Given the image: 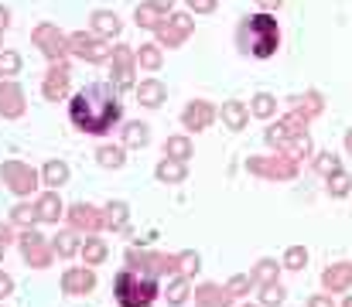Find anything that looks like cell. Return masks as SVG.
<instances>
[{
	"instance_id": "cell-1",
	"label": "cell",
	"mask_w": 352,
	"mask_h": 307,
	"mask_svg": "<svg viewBox=\"0 0 352 307\" xmlns=\"http://www.w3.org/2000/svg\"><path fill=\"white\" fill-rule=\"evenodd\" d=\"M69 120L76 130L93 133V137H107L120 120H123V106H120L117 93L103 82H93L86 89H79L72 102H69Z\"/></svg>"
},
{
	"instance_id": "cell-2",
	"label": "cell",
	"mask_w": 352,
	"mask_h": 307,
	"mask_svg": "<svg viewBox=\"0 0 352 307\" xmlns=\"http://www.w3.org/2000/svg\"><path fill=\"white\" fill-rule=\"evenodd\" d=\"M236 41H239V52L243 55L270 58L280 48V27H277V21L270 14H250V17H243Z\"/></svg>"
},
{
	"instance_id": "cell-3",
	"label": "cell",
	"mask_w": 352,
	"mask_h": 307,
	"mask_svg": "<svg viewBox=\"0 0 352 307\" xmlns=\"http://www.w3.org/2000/svg\"><path fill=\"white\" fill-rule=\"evenodd\" d=\"M113 294H117L120 307H151L161 291H157V280L147 277V273H137V270H120L113 277Z\"/></svg>"
},
{
	"instance_id": "cell-4",
	"label": "cell",
	"mask_w": 352,
	"mask_h": 307,
	"mask_svg": "<svg viewBox=\"0 0 352 307\" xmlns=\"http://www.w3.org/2000/svg\"><path fill=\"white\" fill-rule=\"evenodd\" d=\"M126 266L137 270V273H147V277H178V256H168V253H151V249H140V246H130L126 249Z\"/></svg>"
},
{
	"instance_id": "cell-5",
	"label": "cell",
	"mask_w": 352,
	"mask_h": 307,
	"mask_svg": "<svg viewBox=\"0 0 352 307\" xmlns=\"http://www.w3.org/2000/svg\"><path fill=\"white\" fill-rule=\"evenodd\" d=\"M69 52L79 62H89V65H100V62H110L113 58L110 41L100 38L96 31H76V34H69Z\"/></svg>"
},
{
	"instance_id": "cell-6",
	"label": "cell",
	"mask_w": 352,
	"mask_h": 307,
	"mask_svg": "<svg viewBox=\"0 0 352 307\" xmlns=\"http://www.w3.org/2000/svg\"><path fill=\"white\" fill-rule=\"evenodd\" d=\"M0 181H3L17 198H28V195L38 188L41 174H38L31 164H24V161H3V164H0Z\"/></svg>"
},
{
	"instance_id": "cell-7",
	"label": "cell",
	"mask_w": 352,
	"mask_h": 307,
	"mask_svg": "<svg viewBox=\"0 0 352 307\" xmlns=\"http://www.w3.org/2000/svg\"><path fill=\"white\" fill-rule=\"evenodd\" d=\"M17 242H21V256H24V263H31L34 270L52 266L55 249H52V239H48V236H41L38 229H24V232L17 236Z\"/></svg>"
},
{
	"instance_id": "cell-8",
	"label": "cell",
	"mask_w": 352,
	"mask_h": 307,
	"mask_svg": "<svg viewBox=\"0 0 352 307\" xmlns=\"http://www.w3.org/2000/svg\"><path fill=\"white\" fill-rule=\"evenodd\" d=\"M31 41L41 48V55H45L48 62H65V55H72V52H69V38L58 31V24L41 21V24L31 31Z\"/></svg>"
},
{
	"instance_id": "cell-9",
	"label": "cell",
	"mask_w": 352,
	"mask_h": 307,
	"mask_svg": "<svg viewBox=\"0 0 352 307\" xmlns=\"http://www.w3.org/2000/svg\"><path fill=\"white\" fill-rule=\"evenodd\" d=\"M246 168H250V174H260V178H280V181H287V178L298 174V161L287 157V154H280V157H277V154H274V157H250Z\"/></svg>"
},
{
	"instance_id": "cell-10",
	"label": "cell",
	"mask_w": 352,
	"mask_h": 307,
	"mask_svg": "<svg viewBox=\"0 0 352 307\" xmlns=\"http://www.w3.org/2000/svg\"><path fill=\"white\" fill-rule=\"evenodd\" d=\"M195 31V21L188 17V14H164V21L157 24V45L161 48H178L188 34Z\"/></svg>"
},
{
	"instance_id": "cell-11",
	"label": "cell",
	"mask_w": 352,
	"mask_h": 307,
	"mask_svg": "<svg viewBox=\"0 0 352 307\" xmlns=\"http://www.w3.org/2000/svg\"><path fill=\"white\" fill-rule=\"evenodd\" d=\"M65 218H69L72 229H79V232H86V236L107 229V225H103V208H96V205H89V202H76L72 208H65Z\"/></svg>"
},
{
	"instance_id": "cell-12",
	"label": "cell",
	"mask_w": 352,
	"mask_h": 307,
	"mask_svg": "<svg viewBox=\"0 0 352 307\" xmlns=\"http://www.w3.org/2000/svg\"><path fill=\"white\" fill-rule=\"evenodd\" d=\"M133 72H137V48H130V45L113 48V86L117 89H130L133 86Z\"/></svg>"
},
{
	"instance_id": "cell-13",
	"label": "cell",
	"mask_w": 352,
	"mask_h": 307,
	"mask_svg": "<svg viewBox=\"0 0 352 307\" xmlns=\"http://www.w3.org/2000/svg\"><path fill=\"white\" fill-rule=\"evenodd\" d=\"M69 82H72V72H69V65H65V62H52V69H48V76H45V82H41V93H45V100H48V102L65 100V93H69Z\"/></svg>"
},
{
	"instance_id": "cell-14",
	"label": "cell",
	"mask_w": 352,
	"mask_h": 307,
	"mask_svg": "<svg viewBox=\"0 0 352 307\" xmlns=\"http://www.w3.org/2000/svg\"><path fill=\"white\" fill-rule=\"evenodd\" d=\"M24 109H28L24 89H21L14 79H3V82H0V116H3V120H17V116H24Z\"/></svg>"
},
{
	"instance_id": "cell-15",
	"label": "cell",
	"mask_w": 352,
	"mask_h": 307,
	"mask_svg": "<svg viewBox=\"0 0 352 307\" xmlns=\"http://www.w3.org/2000/svg\"><path fill=\"white\" fill-rule=\"evenodd\" d=\"M62 291L72 294V297L96 291V273H93V266H69V270L62 273Z\"/></svg>"
},
{
	"instance_id": "cell-16",
	"label": "cell",
	"mask_w": 352,
	"mask_h": 307,
	"mask_svg": "<svg viewBox=\"0 0 352 307\" xmlns=\"http://www.w3.org/2000/svg\"><path fill=\"white\" fill-rule=\"evenodd\" d=\"M212 120H216V109H212V102L206 100H195L185 106V113H182V123H185V130H206V126H212Z\"/></svg>"
},
{
	"instance_id": "cell-17",
	"label": "cell",
	"mask_w": 352,
	"mask_h": 307,
	"mask_svg": "<svg viewBox=\"0 0 352 307\" xmlns=\"http://www.w3.org/2000/svg\"><path fill=\"white\" fill-rule=\"evenodd\" d=\"M192 297H195L199 307H230V301H233V294L226 287H219V284H199L192 291Z\"/></svg>"
},
{
	"instance_id": "cell-18",
	"label": "cell",
	"mask_w": 352,
	"mask_h": 307,
	"mask_svg": "<svg viewBox=\"0 0 352 307\" xmlns=\"http://www.w3.org/2000/svg\"><path fill=\"white\" fill-rule=\"evenodd\" d=\"M322 284H325L329 294H342V291H349L352 287V263H336V266H329V270L322 273Z\"/></svg>"
},
{
	"instance_id": "cell-19",
	"label": "cell",
	"mask_w": 352,
	"mask_h": 307,
	"mask_svg": "<svg viewBox=\"0 0 352 307\" xmlns=\"http://www.w3.org/2000/svg\"><path fill=\"white\" fill-rule=\"evenodd\" d=\"M34 208H38V222H58V218L65 215V205H62V198H58L55 188H48L45 195H38Z\"/></svg>"
},
{
	"instance_id": "cell-20",
	"label": "cell",
	"mask_w": 352,
	"mask_h": 307,
	"mask_svg": "<svg viewBox=\"0 0 352 307\" xmlns=\"http://www.w3.org/2000/svg\"><path fill=\"white\" fill-rule=\"evenodd\" d=\"M185 174H188L185 161H175V157H161L157 168H154V178H157L161 185H182Z\"/></svg>"
},
{
	"instance_id": "cell-21",
	"label": "cell",
	"mask_w": 352,
	"mask_h": 307,
	"mask_svg": "<svg viewBox=\"0 0 352 307\" xmlns=\"http://www.w3.org/2000/svg\"><path fill=\"white\" fill-rule=\"evenodd\" d=\"M164 100H168V89H164V82H161V79H144V82L137 86V102H140V106L157 109Z\"/></svg>"
},
{
	"instance_id": "cell-22",
	"label": "cell",
	"mask_w": 352,
	"mask_h": 307,
	"mask_svg": "<svg viewBox=\"0 0 352 307\" xmlns=\"http://www.w3.org/2000/svg\"><path fill=\"white\" fill-rule=\"evenodd\" d=\"M89 24H93V31H96L100 38H107V41H110V38H117L120 27H123V24H120V17L113 14V10H93Z\"/></svg>"
},
{
	"instance_id": "cell-23",
	"label": "cell",
	"mask_w": 352,
	"mask_h": 307,
	"mask_svg": "<svg viewBox=\"0 0 352 307\" xmlns=\"http://www.w3.org/2000/svg\"><path fill=\"white\" fill-rule=\"evenodd\" d=\"M52 249H55V256H62V260H69V256H76V253L82 249V239H79V229H65V232H58V236L52 239Z\"/></svg>"
},
{
	"instance_id": "cell-24",
	"label": "cell",
	"mask_w": 352,
	"mask_h": 307,
	"mask_svg": "<svg viewBox=\"0 0 352 307\" xmlns=\"http://www.w3.org/2000/svg\"><path fill=\"white\" fill-rule=\"evenodd\" d=\"M164 297H168V304L171 307H182L188 297H192V284H188V277L185 273H178V277H171L168 280V291H164Z\"/></svg>"
},
{
	"instance_id": "cell-25",
	"label": "cell",
	"mask_w": 352,
	"mask_h": 307,
	"mask_svg": "<svg viewBox=\"0 0 352 307\" xmlns=\"http://www.w3.org/2000/svg\"><path fill=\"white\" fill-rule=\"evenodd\" d=\"M126 222H130V205L126 202H110L103 208V225L107 229L120 232V229H126Z\"/></svg>"
},
{
	"instance_id": "cell-26",
	"label": "cell",
	"mask_w": 352,
	"mask_h": 307,
	"mask_svg": "<svg viewBox=\"0 0 352 307\" xmlns=\"http://www.w3.org/2000/svg\"><path fill=\"white\" fill-rule=\"evenodd\" d=\"M79 253H82V263H86V266H100V263L107 260V253H110V249H107V242H103V239H96V232H93V236H86V242H82V249H79Z\"/></svg>"
},
{
	"instance_id": "cell-27",
	"label": "cell",
	"mask_w": 352,
	"mask_h": 307,
	"mask_svg": "<svg viewBox=\"0 0 352 307\" xmlns=\"http://www.w3.org/2000/svg\"><path fill=\"white\" fill-rule=\"evenodd\" d=\"M223 123H226L230 130H243V126L250 123V109H246L239 100L223 102Z\"/></svg>"
},
{
	"instance_id": "cell-28",
	"label": "cell",
	"mask_w": 352,
	"mask_h": 307,
	"mask_svg": "<svg viewBox=\"0 0 352 307\" xmlns=\"http://www.w3.org/2000/svg\"><path fill=\"white\" fill-rule=\"evenodd\" d=\"M120 140H123V147H147L151 144V126L147 123H126Z\"/></svg>"
},
{
	"instance_id": "cell-29",
	"label": "cell",
	"mask_w": 352,
	"mask_h": 307,
	"mask_svg": "<svg viewBox=\"0 0 352 307\" xmlns=\"http://www.w3.org/2000/svg\"><path fill=\"white\" fill-rule=\"evenodd\" d=\"M65 181H69V164H65V161H48V164L41 168V185L62 188Z\"/></svg>"
},
{
	"instance_id": "cell-30",
	"label": "cell",
	"mask_w": 352,
	"mask_h": 307,
	"mask_svg": "<svg viewBox=\"0 0 352 307\" xmlns=\"http://www.w3.org/2000/svg\"><path fill=\"white\" fill-rule=\"evenodd\" d=\"M161 62H164L161 45H140V48H137V65H140V69L157 72V69H161Z\"/></svg>"
},
{
	"instance_id": "cell-31",
	"label": "cell",
	"mask_w": 352,
	"mask_h": 307,
	"mask_svg": "<svg viewBox=\"0 0 352 307\" xmlns=\"http://www.w3.org/2000/svg\"><path fill=\"white\" fill-rule=\"evenodd\" d=\"M164 157L188 161V157H192V140H188L185 133H178V137H168V140H164Z\"/></svg>"
},
{
	"instance_id": "cell-32",
	"label": "cell",
	"mask_w": 352,
	"mask_h": 307,
	"mask_svg": "<svg viewBox=\"0 0 352 307\" xmlns=\"http://www.w3.org/2000/svg\"><path fill=\"white\" fill-rule=\"evenodd\" d=\"M280 154H287V157H294V161H301V157H308L311 154V137L301 130V133H294L284 147H280Z\"/></svg>"
},
{
	"instance_id": "cell-33",
	"label": "cell",
	"mask_w": 352,
	"mask_h": 307,
	"mask_svg": "<svg viewBox=\"0 0 352 307\" xmlns=\"http://www.w3.org/2000/svg\"><path fill=\"white\" fill-rule=\"evenodd\" d=\"M96 161H100V164H103V168H110V171H117V168H123V161H126V157H123V144H103V147H100V150H96Z\"/></svg>"
},
{
	"instance_id": "cell-34",
	"label": "cell",
	"mask_w": 352,
	"mask_h": 307,
	"mask_svg": "<svg viewBox=\"0 0 352 307\" xmlns=\"http://www.w3.org/2000/svg\"><path fill=\"white\" fill-rule=\"evenodd\" d=\"M133 21H137V27H147V31H157V24L164 21V14H161V10H154L151 3H140V7L133 10Z\"/></svg>"
},
{
	"instance_id": "cell-35",
	"label": "cell",
	"mask_w": 352,
	"mask_h": 307,
	"mask_svg": "<svg viewBox=\"0 0 352 307\" xmlns=\"http://www.w3.org/2000/svg\"><path fill=\"white\" fill-rule=\"evenodd\" d=\"M277 273H280V266H277V260H270V256H263L256 266H253V280L263 287V284H277Z\"/></svg>"
},
{
	"instance_id": "cell-36",
	"label": "cell",
	"mask_w": 352,
	"mask_h": 307,
	"mask_svg": "<svg viewBox=\"0 0 352 307\" xmlns=\"http://www.w3.org/2000/svg\"><path fill=\"white\" fill-rule=\"evenodd\" d=\"M250 113H253V116H260V120H270V116L277 113V100H274L270 93H256L253 102H250Z\"/></svg>"
},
{
	"instance_id": "cell-37",
	"label": "cell",
	"mask_w": 352,
	"mask_h": 307,
	"mask_svg": "<svg viewBox=\"0 0 352 307\" xmlns=\"http://www.w3.org/2000/svg\"><path fill=\"white\" fill-rule=\"evenodd\" d=\"M10 222L14 225H24V229H31L34 222H38V208L28 202H17L14 208H10Z\"/></svg>"
},
{
	"instance_id": "cell-38",
	"label": "cell",
	"mask_w": 352,
	"mask_h": 307,
	"mask_svg": "<svg viewBox=\"0 0 352 307\" xmlns=\"http://www.w3.org/2000/svg\"><path fill=\"white\" fill-rule=\"evenodd\" d=\"M352 192V178L346 171H336V174H329V195L332 198H346Z\"/></svg>"
},
{
	"instance_id": "cell-39",
	"label": "cell",
	"mask_w": 352,
	"mask_h": 307,
	"mask_svg": "<svg viewBox=\"0 0 352 307\" xmlns=\"http://www.w3.org/2000/svg\"><path fill=\"white\" fill-rule=\"evenodd\" d=\"M178 270H182V273L192 280V277L202 270V256H199L195 249H185V253H178Z\"/></svg>"
},
{
	"instance_id": "cell-40",
	"label": "cell",
	"mask_w": 352,
	"mask_h": 307,
	"mask_svg": "<svg viewBox=\"0 0 352 307\" xmlns=\"http://www.w3.org/2000/svg\"><path fill=\"white\" fill-rule=\"evenodd\" d=\"M284 297H287V291H284L280 284H263V291H260V307H280Z\"/></svg>"
},
{
	"instance_id": "cell-41",
	"label": "cell",
	"mask_w": 352,
	"mask_h": 307,
	"mask_svg": "<svg viewBox=\"0 0 352 307\" xmlns=\"http://www.w3.org/2000/svg\"><path fill=\"white\" fill-rule=\"evenodd\" d=\"M315 171L329 178V174H336V171H342V161H339V157H336L332 150H322V154L315 157Z\"/></svg>"
},
{
	"instance_id": "cell-42",
	"label": "cell",
	"mask_w": 352,
	"mask_h": 307,
	"mask_svg": "<svg viewBox=\"0 0 352 307\" xmlns=\"http://www.w3.org/2000/svg\"><path fill=\"white\" fill-rule=\"evenodd\" d=\"M284 270H305L308 266V249L305 246H291L287 253H284V263H280Z\"/></svg>"
},
{
	"instance_id": "cell-43",
	"label": "cell",
	"mask_w": 352,
	"mask_h": 307,
	"mask_svg": "<svg viewBox=\"0 0 352 307\" xmlns=\"http://www.w3.org/2000/svg\"><path fill=\"white\" fill-rule=\"evenodd\" d=\"M253 284H256V280H253V273H236V277L226 280V291H230L233 297H246Z\"/></svg>"
},
{
	"instance_id": "cell-44",
	"label": "cell",
	"mask_w": 352,
	"mask_h": 307,
	"mask_svg": "<svg viewBox=\"0 0 352 307\" xmlns=\"http://www.w3.org/2000/svg\"><path fill=\"white\" fill-rule=\"evenodd\" d=\"M291 102H294V113H301L305 120H308V116H318V113H322V100H318L315 93H308L305 100H291Z\"/></svg>"
},
{
	"instance_id": "cell-45",
	"label": "cell",
	"mask_w": 352,
	"mask_h": 307,
	"mask_svg": "<svg viewBox=\"0 0 352 307\" xmlns=\"http://www.w3.org/2000/svg\"><path fill=\"white\" fill-rule=\"evenodd\" d=\"M21 72V55L17 52H0V79H10Z\"/></svg>"
},
{
	"instance_id": "cell-46",
	"label": "cell",
	"mask_w": 352,
	"mask_h": 307,
	"mask_svg": "<svg viewBox=\"0 0 352 307\" xmlns=\"http://www.w3.org/2000/svg\"><path fill=\"white\" fill-rule=\"evenodd\" d=\"M188 7H192L195 14H212V10H216V0H188Z\"/></svg>"
},
{
	"instance_id": "cell-47",
	"label": "cell",
	"mask_w": 352,
	"mask_h": 307,
	"mask_svg": "<svg viewBox=\"0 0 352 307\" xmlns=\"http://www.w3.org/2000/svg\"><path fill=\"white\" fill-rule=\"evenodd\" d=\"M10 294H14V277L10 273H0V301L10 297Z\"/></svg>"
},
{
	"instance_id": "cell-48",
	"label": "cell",
	"mask_w": 352,
	"mask_h": 307,
	"mask_svg": "<svg viewBox=\"0 0 352 307\" xmlns=\"http://www.w3.org/2000/svg\"><path fill=\"white\" fill-rule=\"evenodd\" d=\"M308 307H336V301H332V294H315V297H308Z\"/></svg>"
},
{
	"instance_id": "cell-49",
	"label": "cell",
	"mask_w": 352,
	"mask_h": 307,
	"mask_svg": "<svg viewBox=\"0 0 352 307\" xmlns=\"http://www.w3.org/2000/svg\"><path fill=\"white\" fill-rule=\"evenodd\" d=\"M10 225H14V222H0V242H3V246L14 242V229H10Z\"/></svg>"
},
{
	"instance_id": "cell-50",
	"label": "cell",
	"mask_w": 352,
	"mask_h": 307,
	"mask_svg": "<svg viewBox=\"0 0 352 307\" xmlns=\"http://www.w3.org/2000/svg\"><path fill=\"white\" fill-rule=\"evenodd\" d=\"M154 10H161V14H171V7H175V0H147Z\"/></svg>"
},
{
	"instance_id": "cell-51",
	"label": "cell",
	"mask_w": 352,
	"mask_h": 307,
	"mask_svg": "<svg viewBox=\"0 0 352 307\" xmlns=\"http://www.w3.org/2000/svg\"><path fill=\"white\" fill-rule=\"evenodd\" d=\"M7 27H10V10L0 7V31H7Z\"/></svg>"
},
{
	"instance_id": "cell-52",
	"label": "cell",
	"mask_w": 352,
	"mask_h": 307,
	"mask_svg": "<svg viewBox=\"0 0 352 307\" xmlns=\"http://www.w3.org/2000/svg\"><path fill=\"white\" fill-rule=\"evenodd\" d=\"M263 10H274V7H280V0H256Z\"/></svg>"
},
{
	"instance_id": "cell-53",
	"label": "cell",
	"mask_w": 352,
	"mask_h": 307,
	"mask_svg": "<svg viewBox=\"0 0 352 307\" xmlns=\"http://www.w3.org/2000/svg\"><path fill=\"white\" fill-rule=\"evenodd\" d=\"M346 150H349V154H352V130H349V133H346Z\"/></svg>"
},
{
	"instance_id": "cell-54",
	"label": "cell",
	"mask_w": 352,
	"mask_h": 307,
	"mask_svg": "<svg viewBox=\"0 0 352 307\" xmlns=\"http://www.w3.org/2000/svg\"><path fill=\"white\" fill-rule=\"evenodd\" d=\"M3 249H7V246H3V242H0V263H3Z\"/></svg>"
},
{
	"instance_id": "cell-55",
	"label": "cell",
	"mask_w": 352,
	"mask_h": 307,
	"mask_svg": "<svg viewBox=\"0 0 352 307\" xmlns=\"http://www.w3.org/2000/svg\"><path fill=\"white\" fill-rule=\"evenodd\" d=\"M0 48H3V31H0Z\"/></svg>"
},
{
	"instance_id": "cell-56",
	"label": "cell",
	"mask_w": 352,
	"mask_h": 307,
	"mask_svg": "<svg viewBox=\"0 0 352 307\" xmlns=\"http://www.w3.org/2000/svg\"><path fill=\"white\" fill-rule=\"evenodd\" d=\"M342 307H352V297H349V301H346V304H342Z\"/></svg>"
},
{
	"instance_id": "cell-57",
	"label": "cell",
	"mask_w": 352,
	"mask_h": 307,
	"mask_svg": "<svg viewBox=\"0 0 352 307\" xmlns=\"http://www.w3.org/2000/svg\"><path fill=\"white\" fill-rule=\"evenodd\" d=\"M256 307H260V304H256Z\"/></svg>"
}]
</instances>
